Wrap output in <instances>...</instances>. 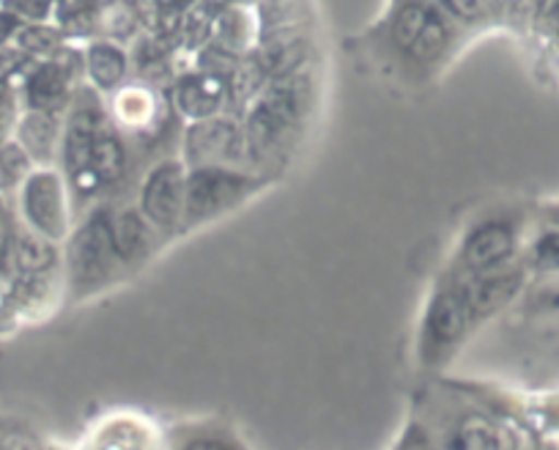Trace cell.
I'll list each match as a JSON object with an SVG mask.
<instances>
[{"mask_svg":"<svg viewBox=\"0 0 559 450\" xmlns=\"http://www.w3.org/2000/svg\"><path fill=\"white\" fill-rule=\"evenodd\" d=\"M63 245V275L69 294L78 299L102 292L127 270L112 245L107 212H91L78 228L69 232Z\"/></svg>","mask_w":559,"mask_h":450,"instance_id":"cell-1","label":"cell"},{"mask_svg":"<svg viewBox=\"0 0 559 450\" xmlns=\"http://www.w3.org/2000/svg\"><path fill=\"white\" fill-rule=\"evenodd\" d=\"M310 99L308 78L299 74H283L277 83L252 105L245 125L247 149L250 157H272L280 146L288 141L294 127L302 121L305 105Z\"/></svg>","mask_w":559,"mask_h":450,"instance_id":"cell-2","label":"cell"},{"mask_svg":"<svg viewBox=\"0 0 559 450\" xmlns=\"http://www.w3.org/2000/svg\"><path fill=\"white\" fill-rule=\"evenodd\" d=\"M255 190H261V181L236 168H225V165L187 168V198L181 232H190V228H198V225L241 206Z\"/></svg>","mask_w":559,"mask_h":450,"instance_id":"cell-3","label":"cell"},{"mask_svg":"<svg viewBox=\"0 0 559 450\" xmlns=\"http://www.w3.org/2000/svg\"><path fill=\"white\" fill-rule=\"evenodd\" d=\"M69 196L72 192H69L63 170H58L56 165H39L17 192L20 223L61 245L72 232Z\"/></svg>","mask_w":559,"mask_h":450,"instance_id":"cell-4","label":"cell"},{"mask_svg":"<svg viewBox=\"0 0 559 450\" xmlns=\"http://www.w3.org/2000/svg\"><path fill=\"white\" fill-rule=\"evenodd\" d=\"M469 324L475 321H472L466 281H453L439 288L423 321V357L428 363L439 360L466 335Z\"/></svg>","mask_w":559,"mask_h":450,"instance_id":"cell-5","label":"cell"},{"mask_svg":"<svg viewBox=\"0 0 559 450\" xmlns=\"http://www.w3.org/2000/svg\"><path fill=\"white\" fill-rule=\"evenodd\" d=\"M58 288V272H12L7 286H0V335L50 313Z\"/></svg>","mask_w":559,"mask_h":450,"instance_id":"cell-6","label":"cell"},{"mask_svg":"<svg viewBox=\"0 0 559 450\" xmlns=\"http://www.w3.org/2000/svg\"><path fill=\"white\" fill-rule=\"evenodd\" d=\"M187 198V163L181 159H163L148 170L146 181L140 187L138 209L146 214L148 223L159 234L181 232Z\"/></svg>","mask_w":559,"mask_h":450,"instance_id":"cell-7","label":"cell"},{"mask_svg":"<svg viewBox=\"0 0 559 450\" xmlns=\"http://www.w3.org/2000/svg\"><path fill=\"white\" fill-rule=\"evenodd\" d=\"M185 159L187 168H201V165H225V168H236L239 163L250 157L247 149L245 130L228 119H212L192 121L185 138Z\"/></svg>","mask_w":559,"mask_h":450,"instance_id":"cell-8","label":"cell"},{"mask_svg":"<svg viewBox=\"0 0 559 450\" xmlns=\"http://www.w3.org/2000/svg\"><path fill=\"white\" fill-rule=\"evenodd\" d=\"M14 141L28 152V157L36 163V168H39V165H58L63 141L61 116L50 110H36V107H23Z\"/></svg>","mask_w":559,"mask_h":450,"instance_id":"cell-9","label":"cell"},{"mask_svg":"<svg viewBox=\"0 0 559 450\" xmlns=\"http://www.w3.org/2000/svg\"><path fill=\"white\" fill-rule=\"evenodd\" d=\"M515 237L510 225L486 223L469 234L461 245V267L469 275H483V272L499 270L504 261L513 256Z\"/></svg>","mask_w":559,"mask_h":450,"instance_id":"cell-10","label":"cell"},{"mask_svg":"<svg viewBox=\"0 0 559 450\" xmlns=\"http://www.w3.org/2000/svg\"><path fill=\"white\" fill-rule=\"evenodd\" d=\"M72 105V78L69 69L58 61L36 63L23 80V107L50 110L63 116Z\"/></svg>","mask_w":559,"mask_h":450,"instance_id":"cell-11","label":"cell"},{"mask_svg":"<svg viewBox=\"0 0 559 450\" xmlns=\"http://www.w3.org/2000/svg\"><path fill=\"white\" fill-rule=\"evenodd\" d=\"M107 223H110V237L116 245L118 256L127 267L138 264V261L148 259L154 250V228L146 220V214L140 212L138 206L118 209V212H107Z\"/></svg>","mask_w":559,"mask_h":450,"instance_id":"cell-12","label":"cell"},{"mask_svg":"<svg viewBox=\"0 0 559 450\" xmlns=\"http://www.w3.org/2000/svg\"><path fill=\"white\" fill-rule=\"evenodd\" d=\"M225 102V83L223 74H192L185 78L176 88V105L185 112L187 119L201 121L217 116Z\"/></svg>","mask_w":559,"mask_h":450,"instance_id":"cell-13","label":"cell"},{"mask_svg":"<svg viewBox=\"0 0 559 450\" xmlns=\"http://www.w3.org/2000/svg\"><path fill=\"white\" fill-rule=\"evenodd\" d=\"M63 256L58 253V242L41 237L25 223L17 225L12 245V272H58Z\"/></svg>","mask_w":559,"mask_h":450,"instance_id":"cell-14","label":"cell"},{"mask_svg":"<svg viewBox=\"0 0 559 450\" xmlns=\"http://www.w3.org/2000/svg\"><path fill=\"white\" fill-rule=\"evenodd\" d=\"M85 72L99 91H112L127 80V56L116 45H91L85 52Z\"/></svg>","mask_w":559,"mask_h":450,"instance_id":"cell-15","label":"cell"},{"mask_svg":"<svg viewBox=\"0 0 559 450\" xmlns=\"http://www.w3.org/2000/svg\"><path fill=\"white\" fill-rule=\"evenodd\" d=\"M91 170L99 176L105 187L116 185L123 176V170H127V152H123L121 138L112 130H107V125L96 132L94 146H91Z\"/></svg>","mask_w":559,"mask_h":450,"instance_id":"cell-16","label":"cell"},{"mask_svg":"<svg viewBox=\"0 0 559 450\" xmlns=\"http://www.w3.org/2000/svg\"><path fill=\"white\" fill-rule=\"evenodd\" d=\"M36 163L28 157L23 146L17 141L0 143V196L14 198L20 192V187L25 185L31 174H34Z\"/></svg>","mask_w":559,"mask_h":450,"instance_id":"cell-17","label":"cell"},{"mask_svg":"<svg viewBox=\"0 0 559 450\" xmlns=\"http://www.w3.org/2000/svg\"><path fill=\"white\" fill-rule=\"evenodd\" d=\"M154 116V99L143 88H121L116 96V119L123 127H146Z\"/></svg>","mask_w":559,"mask_h":450,"instance_id":"cell-18","label":"cell"},{"mask_svg":"<svg viewBox=\"0 0 559 450\" xmlns=\"http://www.w3.org/2000/svg\"><path fill=\"white\" fill-rule=\"evenodd\" d=\"M450 442L459 445V448H499V445H502V437H499L497 428L488 421H483V417H466V421H461L459 431L453 434Z\"/></svg>","mask_w":559,"mask_h":450,"instance_id":"cell-19","label":"cell"},{"mask_svg":"<svg viewBox=\"0 0 559 450\" xmlns=\"http://www.w3.org/2000/svg\"><path fill=\"white\" fill-rule=\"evenodd\" d=\"M14 45L28 56H50L58 45V34L45 28V23H23Z\"/></svg>","mask_w":559,"mask_h":450,"instance_id":"cell-20","label":"cell"},{"mask_svg":"<svg viewBox=\"0 0 559 450\" xmlns=\"http://www.w3.org/2000/svg\"><path fill=\"white\" fill-rule=\"evenodd\" d=\"M444 45H448V28H444V23L437 17V14H431L426 28L419 31L414 45L408 47V52L417 58H437L439 52L444 50Z\"/></svg>","mask_w":559,"mask_h":450,"instance_id":"cell-21","label":"cell"},{"mask_svg":"<svg viewBox=\"0 0 559 450\" xmlns=\"http://www.w3.org/2000/svg\"><path fill=\"white\" fill-rule=\"evenodd\" d=\"M20 220L14 217L12 206H9V198L0 196V275H12V245L14 234H17Z\"/></svg>","mask_w":559,"mask_h":450,"instance_id":"cell-22","label":"cell"},{"mask_svg":"<svg viewBox=\"0 0 559 450\" xmlns=\"http://www.w3.org/2000/svg\"><path fill=\"white\" fill-rule=\"evenodd\" d=\"M428 17H431V12L423 7H406L401 14H397L392 36H395V42L403 47V50H408V47L414 45V39L419 36V31L426 28Z\"/></svg>","mask_w":559,"mask_h":450,"instance_id":"cell-23","label":"cell"},{"mask_svg":"<svg viewBox=\"0 0 559 450\" xmlns=\"http://www.w3.org/2000/svg\"><path fill=\"white\" fill-rule=\"evenodd\" d=\"M20 112H23V99H20L12 85L0 80V143H7L14 138Z\"/></svg>","mask_w":559,"mask_h":450,"instance_id":"cell-24","label":"cell"},{"mask_svg":"<svg viewBox=\"0 0 559 450\" xmlns=\"http://www.w3.org/2000/svg\"><path fill=\"white\" fill-rule=\"evenodd\" d=\"M0 7L17 14L23 23H45L52 14L56 0H0Z\"/></svg>","mask_w":559,"mask_h":450,"instance_id":"cell-25","label":"cell"},{"mask_svg":"<svg viewBox=\"0 0 559 450\" xmlns=\"http://www.w3.org/2000/svg\"><path fill=\"white\" fill-rule=\"evenodd\" d=\"M448 7L453 14L464 20H480L491 12V0H448Z\"/></svg>","mask_w":559,"mask_h":450,"instance_id":"cell-26","label":"cell"},{"mask_svg":"<svg viewBox=\"0 0 559 450\" xmlns=\"http://www.w3.org/2000/svg\"><path fill=\"white\" fill-rule=\"evenodd\" d=\"M20 28H23V20H20L17 14L9 12V9L0 7V50L17 39Z\"/></svg>","mask_w":559,"mask_h":450,"instance_id":"cell-27","label":"cell"},{"mask_svg":"<svg viewBox=\"0 0 559 450\" xmlns=\"http://www.w3.org/2000/svg\"><path fill=\"white\" fill-rule=\"evenodd\" d=\"M3 281H7V277H3V275H0V286H3Z\"/></svg>","mask_w":559,"mask_h":450,"instance_id":"cell-28","label":"cell"}]
</instances>
